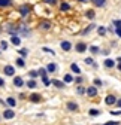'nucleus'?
<instances>
[{"mask_svg":"<svg viewBox=\"0 0 121 125\" xmlns=\"http://www.w3.org/2000/svg\"><path fill=\"white\" fill-rule=\"evenodd\" d=\"M51 25H52V24H51L49 21H42V22L39 24L40 30H49V28H51Z\"/></svg>","mask_w":121,"mask_h":125,"instance_id":"9","label":"nucleus"},{"mask_svg":"<svg viewBox=\"0 0 121 125\" xmlns=\"http://www.w3.org/2000/svg\"><path fill=\"white\" fill-rule=\"evenodd\" d=\"M72 82H73L72 74H64V83H72Z\"/></svg>","mask_w":121,"mask_h":125,"instance_id":"22","label":"nucleus"},{"mask_svg":"<svg viewBox=\"0 0 121 125\" xmlns=\"http://www.w3.org/2000/svg\"><path fill=\"white\" fill-rule=\"evenodd\" d=\"M60 9H61L63 12H64V10H69V9H70V5H69V3H61V6H60Z\"/></svg>","mask_w":121,"mask_h":125,"instance_id":"24","label":"nucleus"},{"mask_svg":"<svg viewBox=\"0 0 121 125\" xmlns=\"http://www.w3.org/2000/svg\"><path fill=\"white\" fill-rule=\"evenodd\" d=\"M84 61H85V64H91V66H94V67H96V64H94V61H93V58H85Z\"/></svg>","mask_w":121,"mask_h":125,"instance_id":"35","label":"nucleus"},{"mask_svg":"<svg viewBox=\"0 0 121 125\" xmlns=\"http://www.w3.org/2000/svg\"><path fill=\"white\" fill-rule=\"evenodd\" d=\"M118 70H120V72H121V62H120V66H118Z\"/></svg>","mask_w":121,"mask_h":125,"instance_id":"45","label":"nucleus"},{"mask_svg":"<svg viewBox=\"0 0 121 125\" xmlns=\"http://www.w3.org/2000/svg\"><path fill=\"white\" fill-rule=\"evenodd\" d=\"M6 49H8V42L2 40V42H0V51H6Z\"/></svg>","mask_w":121,"mask_h":125,"instance_id":"23","label":"nucleus"},{"mask_svg":"<svg viewBox=\"0 0 121 125\" xmlns=\"http://www.w3.org/2000/svg\"><path fill=\"white\" fill-rule=\"evenodd\" d=\"M88 113L91 115V116H97V115H100V110H97V109H91Z\"/></svg>","mask_w":121,"mask_h":125,"instance_id":"25","label":"nucleus"},{"mask_svg":"<svg viewBox=\"0 0 121 125\" xmlns=\"http://www.w3.org/2000/svg\"><path fill=\"white\" fill-rule=\"evenodd\" d=\"M120 122H117V121H109V122H106V124H103V125H118Z\"/></svg>","mask_w":121,"mask_h":125,"instance_id":"37","label":"nucleus"},{"mask_svg":"<svg viewBox=\"0 0 121 125\" xmlns=\"http://www.w3.org/2000/svg\"><path fill=\"white\" fill-rule=\"evenodd\" d=\"M11 5H12L11 0H0V8H8Z\"/></svg>","mask_w":121,"mask_h":125,"instance_id":"19","label":"nucleus"},{"mask_svg":"<svg viewBox=\"0 0 121 125\" xmlns=\"http://www.w3.org/2000/svg\"><path fill=\"white\" fill-rule=\"evenodd\" d=\"M37 74H39L40 77H45V76H47V69H39Z\"/></svg>","mask_w":121,"mask_h":125,"instance_id":"26","label":"nucleus"},{"mask_svg":"<svg viewBox=\"0 0 121 125\" xmlns=\"http://www.w3.org/2000/svg\"><path fill=\"white\" fill-rule=\"evenodd\" d=\"M25 85H27V86H28V88H32V89H33V88H36V86H37V83H36V81H35V79H30V81H28V82H27V83H25Z\"/></svg>","mask_w":121,"mask_h":125,"instance_id":"20","label":"nucleus"},{"mask_svg":"<svg viewBox=\"0 0 121 125\" xmlns=\"http://www.w3.org/2000/svg\"><path fill=\"white\" fill-rule=\"evenodd\" d=\"M40 98H42V97H40V94H36V92H35V94H32V95L28 97V100H30V101H33V103H39V101H40Z\"/></svg>","mask_w":121,"mask_h":125,"instance_id":"8","label":"nucleus"},{"mask_svg":"<svg viewBox=\"0 0 121 125\" xmlns=\"http://www.w3.org/2000/svg\"><path fill=\"white\" fill-rule=\"evenodd\" d=\"M13 85L17 86V88H21V86L24 85L23 77H21V76H15V77H13Z\"/></svg>","mask_w":121,"mask_h":125,"instance_id":"6","label":"nucleus"},{"mask_svg":"<svg viewBox=\"0 0 121 125\" xmlns=\"http://www.w3.org/2000/svg\"><path fill=\"white\" fill-rule=\"evenodd\" d=\"M75 81H76V83H82V81H84V79H82L81 76H78V77H76V79H75Z\"/></svg>","mask_w":121,"mask_h":125,"instance_id":"42","label":"nucleus"},{"mask_svg":"<svg viewBox=\"0 0 121 125\" xmlns=\"http://www.w3.org/2000/svg\"><path fill=\"white\" fill-rule=\"evenodd\" d=\"M105 103L109 104V106H112V104H115V103H117V98H115L114 95H108L106 98H105Z\"/></svg>","mask_w":121,"mask_h":125,"instance_id":"11","label":"nucleus"},{"mask_svg":"<svg viewBox=\"0 0 121 125\" xmlns=\"http://www.w3.org/2000/svg\"><path fill=\"white\" fill-rule=\"evenodd\" d=\"M76 94H79V95L85 94V88H84V86H78V88H76Z\"/></svg>","mask_w":121,"mask_h":125,"instance_id":"29","label":"nucleus"},{"mask_svg":"<svg viewBox=\"0 0 121 125\" xmlns=\"http://www.w3.org/2000/svg\"><path fill=\"white\" fill-rule=\"evenodd\" d=\"M15 62H17V66H18V67H24V66H25V62H24V58H21V57L15 60Z\"/></svg>","mask_w":121,"mask_h":125,"instance_id":"21","label":"nucleus"},{"mask_svg":"<svg viewBox=\"0 0 121 125\" xmlns=\"http://www.w3.org/2000/svg\"><path fill=\"white\" fill-rule=\"evenodd\" d=\"M42 81H43V85H45V86H49V85H51V81L48 79L47 76H45V77H42Z\"/></svg>","mask_w":121,"mask_h":125,"instance_id":"31","label":"nucleus"},{"mask_svg":"<svg viewBox=\"0 0 121 125\" xmlns=\"http://www.w3.org/2000/svg\"><path fill=\"white\" fill-rule=\"evenodd\" d=\"M43 51H45V52H48V54H52V55L55 54V52H54L52 49H49V48H43Z\"/></svg>","mask_w":121,"mask_h":125,"instance_id":"40","label":"nucleus"},{"mask_svg":"<svg viewBox=\"0 0 121 125\" xmlns=\"http://www.w3.org/2000/svg\"><path fill=\"white\" fill-rule=\"evenodd\" d=\"M18 52H20L21 58H24V57H27V55H28V51H27V49H20Z\"/></svg>","mask_w":121,"mask_h":125,"instance_id":"30","label":"nucleus"},{"mask_svg":"<svg viewBox=\"0 0 121 125\" xmlns=\"http://www.w3.org/2000/svg\"><path fill=\"white\" fill-rule=\"evenodd\" d=\"M75 48H76V52H85L87 51V45L84 43V42H79V43H76V46H75Z\"/></svg>","mask_w":121,"mask_h":125,"instance_id":"7","label":"nucleus"},{"mask_svg":"<svg viewBox=\"0 0 121 125\" xmlns=\"http://www.w3.org/2000/svg\"><path fill=\"white\" fill-rule=\"evenodd\" d=\"M11 42H12L15 46L21 45V39H20V36H12V37H11Z\"/></svg>","mask_w":121,"mask_h":125,"instance_id":"17","label":"nucleus"},{"mask_svg":"<svg viewBox=\"0 0 121 125\" xmlns=\"http://www.w3.org/2000/svg\"><path fill=\"white\" fill-rule=\"evenodd\" d=\"M45 3H48V5H55L57 3V0H43Z\"/></svg>","mask_w":121,"mask_h":125,"instance_id":"39","label":"nucleus"},{"mask_svg":"<svg viewBox=\"0 0 121 125\" xmlns=\"http://www.w3.org/2000/svg\"><path fill=\"white\" fill-rule=\"evenodd\" d=\"M2 118H3V119H6V121L13 119V118H15V112L12 110V109H6V110L2 113Z\"/></svg>","mask_w":121,"mask_h":125,"instance_id":"1","label":"nucleus"},{"mask_svg":"<svg viewBox=\"0 0 121 125\" xmlns=\"http://www.w3.org/2000/svg\"><path fill=\"white\" fill-rule=\"evenodd\" d=\"M102 85H103V82L100 79H94V86H102Z\"/></svg>","mask_w":121,"mask_h":125,"instance_id":"36","label":"nucleus"},{"mask_svg":"<svg viewBox=\"0 0 121 125\" xmlns=\"http://www.w3.org/2000/svg\"><path fill=\"white\" fill-rule=\"evenodd\" d=\"M28 74H30V77H32V79L37 77V72H36V70H30V72H28Z\"/></svg>","mask_w":121,"mask_h":125,"instance_id":"34","label":"nucleus"},{"mask_svg":"<svg viewBox=\"0 0 121 125\" xmlns=\"http://www.w3.org/2000/svg\"><path fill=\"white\" fill-rule=\"evenodd\" d=\"M97 31H99V34H100V36H105V34H106V28H105V27H99Z\"/></svg>","mask_w":121,"mask_h":125,"instance_id":"27","label":"nucleus"},{"mask_svg":"<svg viewBox=\"0 0 121 125\" xmlns=\"http://www.w3.org/2000/svg\"><path fill=\"white\" fill-rule=\"evenodd\" d=\"M20 13H21V17H27V15L30 13V6L28 5H23L20 8Z\"/></svg>","mask_w":121,"mask_h":125,"instance_id":"4","label":"nucleus"},{"mask_svg":"<svg viewBox=\"0 0 121 125\" xmlns=\"http://www.w3.org/2000/svg\"><path fill=\"white\" fill-rule=\"evenodd\" d=\"M67 109H69L70 112H75V110H78V104L73 103V101H69L67 103Z\"/></svg>","mask_w":121,"mask_h":125,"instance_id":"15","label":"nucleus"},{"mask_svg":"<svg viewBox=\"0 0 121 125\" xmlns=\"http://www.w3.org/2000/svg\"><path fill=\"white\" fill-rule=\"evenodd\" d=\"M0 119H2V116H0Z\"/></svg>","mask_w":121,"mask_h":125,"instance_id":"48","label":"nucleus"},{"mask_svg":"<svg viewBox=\"0 0 121 125\" xmlns=\"http://www.w3.org/2000/svg\"><path fill=\"white\" fill-rule=\"evenodd\" d=\"M6 83H5V79H3V77H0V88H3Z\"/></svg>","mask_w":121,"mask_h":125,"instance_id":"41","label":"nucleus"},{"mask_svg":"<svg viewBox=\"0 0 121 125\" xmlns=\"http://www.w3.org/2000/svg\"><path fill=\"white\" fill-rule=\"evenodd\" d=\"M79 2H81V3H84V2H87V0H79Z\"/></svg>","mask_w":121,"mask_h":125,"instance_id":"46","label":"nucleus"},{"mask_svg":"<svg viewBox=\"0 0 121 125\" xmlns=\"http://www.w3.org/2000/svg\"><path fill=\"white\" fill-rule=\"evenodd\" d=\"M85 94H87L88 97H96L97 95V88L96 86H88L85 89Z\"/></svg>","mask_w":121,"mask_h":125,"instance_id":"2","label":"nucleus"},{"mask_svg":"<svg viewBox=\"0 0 121 125\" xmlns=\"http://www.w3.org/2000/svg\"><path fill=\"white\" fill-rule=\"evenodd\" d=\"M85 15H87V18H91V20H93V18H94V10H87Z\"/></svg>","mask_w":121,"mask_h":125,"instance_id":"32","label":"nucleus"},{"mask_svg":"<svg viewBox=\"0 0 121 125\" xmlns=\"http://www.w3.org/2000/svg\"><path fill=\"white\" fill-rule=\"evenodd\" d=\"M6 106H9V107H15V106H17V100H15L13 97H8V98H6Z\"/></svg>","mask_w":121,"mask_h":125,"instance_id":"10","label":"nucleus"},{"mask_svg":"<svg viewBox=\"0 0 121 125\" xmlns=\"http://www.w3.org/2000/svg\"><path fill=\"white\" fill-rule=\"evenodd\" d=\"M90 52L91 54H99V48L97 46H90Z\"/></svg>","mask_w":121,"mask_h":125,"instance_id":"33","label":"nucleus"},{"mask_svg":"<svg viewBox=\"0 0 121 125\" xmlns=\"http://www.w3.org/2000/svg\"><path fill=\"white\" fill-rule=\"evenodd\" d=\"M114 24H115V27H117V28H121V20H117V21H114Z\"/></svg>","mask_w":121,"mask_h":125,"instance_id":"38","label":"nucleus"},{"mask_svg":"<svg viewBox=\"0 0 121 125\" xmlns=\"http://www.w3.org/2000/svg\"><path fill=\"white\" fill-rule=\"evenodd\" d=\"M114 66H115V61H114V60H111V58H106V60H105V67L112 69Z\"/></svg>","mask_w":121,"mask_h":125,"instance_id":"14","label":"nucleus"},{"mask_svg":"<svg viewBox=\"0 0 121 125\" xmlns=\"http://www.w3.org/2000/svg\"><path fill=\"white\" fill-rule=\"evenodd\" d=\"M3 73H5L6 76H13V74H15V69H13V66H5Z\"/></svg>","mask_w":121,"mask_h":125,"instance_id":"3","label":"nucleus"},{"mask_svg":"<svg viewBox=\"0 0 121 125\" xmlns=\"http://www.w3.org/2000/svg\"><path fill=\"white\" fill-rule=\"evenodd\" d=\"M60 46H61V49H63V51H66V52L72 49V43H70L69 40H63L61 43H60Z\"/></svg>","mask_w":121,"mask_h":125,"instance_id":"5","label":"nucleus"},{"mask_svg":"<svg viewBox=\"0 0 121 125\" xmlns=\"http://www.w3.org/2000/svg\"><path fill=\"white\" fill-rule=\"evenodd\" d=\"M54 86H57L58 89H61V88H64V82H61V81H58V79H52V82H51Z\"/></svg>","mask_w":121,"mask_h":125,"instance_id":"12","label":"nucleus"},{"mask_svg":"<svg viewBox=\"0 0 121 125\" xmlns=\"http://www.w3.org/2000/svg\"><path fill=\"white\" fill-rule=\"evenodd\" d=\"M70 70H72L73 73H76V74L81 73V69H79V66L76 64V62H72V64H70Z\"/></svg>","mask_w":121,"mask_h":125,"instance_id":"13","label":"nucleus"},{"mask_svg":"<svg viewBox=\"0 0 121 125\" xmlns=\"http://www.w3.org/2000/svg\"><path fill=\"white\" fill-rule=\"evenodd\" d=\"M105 3H106V0H93V5H94V6H97V8L105 6Z\"/></svg>","mask_w":121,"mask_h":125,"instance_id":"18","label":"nucleus"},{"mask_svg":"<svg viewBox=\"0 0 121 125\" xmlns=\"http://www.w3.org/2000/svg\"><path fill=\"white\" fill-rule=\"evenodd\" d=\"M57 70V64L55 62H49V64L47 66V72H49V73H54Z\"/></svg>","mask_w":121,"mask_h":125,"instance_id":"16","label":"nucleus"},{"mask_svg":"<svg viewBox=\"0 0 121 125\" xmlns=\"http://www.w3.org/2000/svg\"><path fill=\"white\" fill-rule=\"evenodd\" d=\"M117 106H118V107H121V100H117Z\"/></svg>","mask_w":121,"mask_h":125,"instance_id":"44","label":"nucleus"},{"mask_svg":"<svg viewBox=\"0 0 121 125\" xmlns=\"http://www.w3.org/2000/svg\"><path fill=\"white\" fill-rule=\"evenodd\" d=\"M93 28H94V24H91V25H88V27H87V28L84 30V33H82V34H88V33H90V31H91Z\"/></svg>","mask_w":121,"mask_h":125,"instance_id":"28","label":"nucleus"},{"mask_svg":"<svg viewBox=\"0 0 121 125\" xmlns=\"http://www.w3.org/2000/svg\"><path fill=\"white\" fill-rule=\"evenodd\" d=\"M117 34H118V36L121 37V28H117Z\"/></svg>","mask_w":121,"mask_h":125,"instance_id":"43","label":"nucleus"},{"mask_svg":"<svg viewBox=\"0 0 121 125\" xmlns=\"http://www.w3.org/2000/svg\"><path fill=\"white\" fill-rule=\"evenodd\" d=\"M118 61H120V62H121V57H120V58H118Z\"/></svg>","mask_w":121,"mask_h":125,"instance_id":"47","label":"nucleus"}]
</instances>
